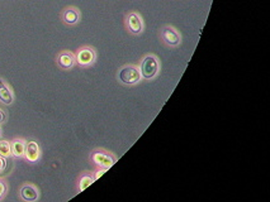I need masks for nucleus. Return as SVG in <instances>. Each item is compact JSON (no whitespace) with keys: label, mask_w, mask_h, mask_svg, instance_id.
Listing matches in <instances>:
<instances>
[{"label":"nucleus","mask_w":270,"mask_h":202,"mask_svg":"<svg viewBox=\"0 0 270 202\" xmlns=\"http://www.w3.org/2000/svg\"><path fill=\"white\" fill-rule=\"evenodd\" d=\"M157 71L158 62L156 60V57H153V56H146L142 61V65H141V77H143L145 80H150V78L155 77Z\"/></svg>","instance_id":"nucleus-1"},{"label":"nucleus","mask_w":270,"mask_h":202,"mask_svg":"<svg viewBox=\"0 0 270 202\" xmlns=\"http://www.w3.org/2000/svg\"><path fill=\"white\" fill-rule=\"evenodd\" d=\"M118 77H120V81H122L126 85H135L141 80V72L138 68L133 66H127L120 71Z\"/></svg>","instance_id":"nucleus-2"},{"label":"nucleus","mask_w":270,"mask_h":202,"mask_svg":"<svg viewBox=\"0 0 270 202\" xmlns=\"http://www.w3.org/2000/svg\"><path fill=\"white\" fill-rule=\"evenodd\" d=\"M76 62L80 66H89L95 60V52L90 47H83L78 51V55L75 56Z\"/></svg>","instance_id":"nucleus-3"},{"label":"nucleus","mask_w":270,"mask_h":202,"mask_svg":"<svg viewBox=\"0 0 270 202\" xmlns=\"http://www.w3.org/2000/svg\"><path fill=\"white\" fill-rule=\"evenodd\" d=\"M91 159H93V162L96 164V166L105 169L111 168V167L116 163V159L113 158L111 154L103 153V152H95V153H93Z\"/></svg>","instance_id":"nucleus-4"},{"label":"nucleus","mask_w":270,"mask_h":202,"mask_svg":"<svg viewBox=\"0 0 270 202\" xmlns=\"http://www.w3.org/2000/svg\"><path fill=\"white\" fill-rule=\"evenodd\" d=\"M161 36H163V39L165 41V43H168L169 46H178L180 44V34L179 32L177 31L173 27H165L161 31Z\"/></svg>","instance_id":"nucleus-5"},{"label":"nucleus","mask_w":270,"mask_h":202,"mask_svg":"<svg viewBox=\"0 0 270 202\" xmlns=\"http://www.w3.org/2000/svg\"><path fill=\"white\" fill-rule=\"evenodd\" d=\"M127 27L133 34H140L143 31V23L137 13H131L127 17Z\"/></svg>","instance_id":"nucleus-6"},{"label":"nucleus","mask_w":270,"mask_h":202,"mask_svg":"<svg viewBox=\"0 0 270 202\" xmlns=\"http://www.w3.org/2000/svg\"><path fill=\"white\" fill-rule=\"evenodd\" d=\"M63 21L64 23L69 24V26H74V24L78 23L80 21V13L76 8L70 7V8H66L63 13Z\"/></svg>","instance_id":"nucleus-7"},{"label":"nucleus","mask_w":270,"mask_h":202,"mask_svg":"<svg viewBox=\"0 0 270 202\" xmlns=\"http://www.w3.org/2000/svg\"><path fill=\"white\" fill-rule=\"evenodd\" d=\"M75 62L76 58L71 52H63L59 55L58 63L61 68H64V70H69V68H71L74 65H75Z\"/></svg>","instance_id":"nucleus-8"},{"label":"nucleus","mask_w":270,"mask_h":202,"mask_svg":"<svg viewBox=\"0 0 270 202\" xmlns=\"http://www.w3.org/2000/svg\"><path fill=\"white\" fill-rule=\"evenodd\" d=\"M26 158L29 162H37L39 158V147L36 142H28L26 143V153H24Z\"/></svg>","instance_id":"nucleus-9"},{"label":"nucleus","mask_w":270,"mask_h":202,"mask_svg":"<svg viewBox=\"0 0 270 202\" xmlns=\"http://www.w3.org/2000/svg\"><path fill=\"white\" fill-rule=\"evenodd\" d=\"M21 197L24 201H36L38 198V191L32 184H26V186H23L21 188Z\"/></svg>","instance_id":"nucleus-10"},{"label":"nucleus","mask_w":270,"mask_h":202,"mask_svg":"<svg viewBox=\"0 0 270 202\" xmlns=\"http://www.w3.org/2000/svg\"><path fill=\"white\" fill-rule=\"evenodd\" d=\"M0 101L6 105H11L13 103V93L3 80H0Z\"/></svg>","instance_id":"nucleus-11"},{"label":"nucleus","mask_w":270,"mask_h":202,"mask_svg":"<svg viewBox=\"0 0 270 202\" xmlns=\"http://www.w3.org/2000/svg\"><path fill=\"white\" fill-rule=\"evenodd\" d=\"M12 154L14 157H23L26 153V142L23 139H16L11 143Z\"/></svg>","instance_id":"nucleus-12"},{"label":"nucleus","mask_w":270,"mask_h":202,"mask_svg":"<svg viewBox=\"0 0 270 202\" xmlns=\"http://www.w3.org/2000/svg\"><path fill=\"white\" fill-rule=\"evenodd\" d=\"M0 156L4 158H8L12 156L11 143L8 140H0Z\"/></svg>","instance_id":"nucleus-13"},{"label":"nucleus","mask_w":270,"mask_h":202,"mask_svg":"<svg viewBox=\"0 0 270 202\" xmlns=\"http://www.w3.org/2000/svg\"><path fill=\"white\" fill-rule=\"evenodd\" d=\"M94 182V178L90 176H84L83 178L80 179V184H79V188H80V191H84V189L88 188L89 186H90L91 183Z\"/></svg>","instance_id":"nucleus-14"},{"label":"nucleus","mask_w":270,"mask_h":202,"mask_svg":"<svg viewBox=\"0 0 270 202\" xmlns=\"http://www.w3.org/2000/svg\"><path fill=\"white\" fill-rule=\"evenodd\" d=\"M7 168V159L4 157L0 156V173L6 171Z\"/></svg>","instance_id":"nucleus-15"},{"label":"nucleus","mask_w":270,"mask_h":202,"mask_svg":"<svg viewBox=\"0 0 270 202\" xmlns=\"http://www.w3.org/2000/svg\"><path fill=\"white\" fill-rule=\"evenodd\" d=\"M6 191H7V186H6V183H4L3 181H0V198H2V197L4 196V193H6Z\"/></svg>","instance_id":"nucleus-16"},{"label":"nucleus","mask_w":270,"mask_h":202,"mask_svg":"<svg viewBox=\"0 0 270 202\" xmlns=\"http://www.w3.org/2000/svg\"><path fill=\"white\" fill-rule=\"evenodd\" d=\"M105 171H106L105 168H101L100 171H98V172H96V174H95V177H94V179H98L99 177L101 176V174H104V173H105Z\"/></svg>","instance_id":"nucleus-17"},{"label":"nucleus","mask_w":270,"mask_h":202,"mask_svg":"<svg viewBox=\"0 0 270 202\" xmlns=\"http://www.w3.org/2000/svg\"><path fill=\"white\" fill-rule=\"evenodd\" d=\"M4 120H6V113H4L3 110L0 109V124H2V123H3Z\"/></svg>","instance_id":"nucleus-18"},{"label":"nucleus","mask_w":270,"mask_h":202,"mask_svg":"<svg viewBox=\"0 0 270 202\" xmlns=\"http://www.w3.org/2000/svg\"><path fill=\"white\" fill-rule=\"evenodd\" d=\"M0 135H2V130H0Z\"/></svg>","instance_id":"nucleus-19"}]
</instances>
